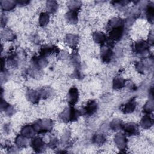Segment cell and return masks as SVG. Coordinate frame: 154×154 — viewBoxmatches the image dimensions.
<instances>
[{
	"label": "cell",
	"instance_id": "d6986e66",
	"mask_svg": "<svg viewBox=\"0 0 154 154\" xmlns=\"http://www.w3.org/2000/svg\"><path fill=\"white\" fill-rule=\"evenodd\" d=\"M122 25H124L123 20L120 18L115 17L109 20V22L108 23L107 27H108V28L111 29L112 28H116V27L122 26Z\"/></svg>",
	"mask_w": 154,
	"mask_h": 154
},
{
	"label": "cell",
	"instance_id": "2e32d148",
	"mask_svg": "<svg viewBox=\"0 0 154 154\" xmlns=\"http://www.w3.org/2000/svg\"><path fill=\"white\" fill-rule=\"evenodd\" d=\"M153 118L149 114L144 116L140 122V125L144 129H149L153 125Z\"/></svg>",
	"mask_w": 154,
	"mask_h": 154
},
{
	"label": "cell",
	"instance_id": "44dd1931",
	"mask_svg": "<svg viewBox=\"0 0 154 154\" xmlns=\"http://www.w3.org/2000/svg\"><path fill=\"white\" fill-rule=\"evenodd\" d=\"M16 144L18 147H25L28 144V138L22 134L19 135L16 138Z\"/></svg>",
	"mask_w": 154,
	"mask_h": 154
},
{
	"label": "cell",
	"instance_id": "ba28073f",
	"mask_svg": "<svg viewBox=\"0 0 154 154\" xmlns=\"http://www.w3.org/2000/svg\"><path fill=\"white\" fill-rule=\"evenodd\" d=\"M67 100L70 106H73L78 102L79 97V93L78 90L76 87L71 88L67 94Z\"/></svg>",
	"mask_w": 154,
	"mask_h": 154
},
{
	"label": "cell",
	"instance_id": "e0dca14e",
	"mask_svg": "<svg viewBox=\"0 0 154 154\" xmlns=\"http://www.w3.org/2000/svg\"><path fill=\"white\" fill-rule=\"evenodd\" d=\"M135 107L136 102L135 99H131L123 106L122 108V111L125 114L131 113L135 110Z\"/></svg>",
	"mask_w": 154,
	"mask_h": 154
},
{
	"label": "cell",
	"instance_id": "7402d4cb",
	"mask_svg": "<svg viewBox=\"0 0 154 154\" xmlns=\"http://www.w3.org/2000/svg\"><path fill=\"white\" fill-rule=\"evenodd\" d=\"M123 126V122L120 119H114L110 123V128L113 131H119L122 129Z\"/></svg>",
	"mask_w": 154,
	"mask_h": 154
},
{
	"label": "cell",
	"instance_id": "3957f363",
	"mask_svg": "<svg viewBox=\"0 0 154 154\" xmlns=\"http://www.w3.org/2000/svg\"><path fill=\"white\" fill-rule=\"evenodd\" d=\"M112 46L109 42L105 43L101 48L100 50V57L102 61L105 63H109L112 56Z\"/></svg>",
	"mask_w": 154,
	"mask_h": 154
},
{
	"label": "cell",
	"instance_id": "f546056e",
	"mask_svg": "<svg viewBox=\"0 0 154 154\" xmlns=\"http://www.w3.org/2000/svg\"><path fill=\"white\" fill-rule=\"evenodd\" d=\"M143 110H144V112H145L146 114H149L150 113H151L153 110V102L152 100L148 101L144 106Z\"/></svg>",
	"mask_w": 154,
	"mask_h": 154
},
{
	"label": "cell",
	"instance_id": "ac0fdd59",
	"mask_svg": "<svg viewBox=\"0 0 154 154\" xmlns=\"http://www.w3.org/2000/svg\"><path fill=\"white\" fill-rule=\"evenodd\" d=\"M66 19L71 24H75L78 22V11L69 10L66 14Z\"/></svg>",
	"mask_w": 154,
	"mask_h": 154
},
{
	"label": "cell",
	"instance_id": "4dcf8cb0",
	"mask_svg": "<svg viewBox=\"0 0 154 154\" xmlns=\"http://www.w3.org/2000/svg\"><path fill=\"white\" fill-rule=\"evenodd\" d=\"M52 91L51 90V88H43L40 91V96L42 97H43V99H46L48 98V97H49L51 94H52Z\"/></svg>",
	"mask_w": 154,
	"mask_h": 154
},
{
	"label": "cell",
	"instance_id": "83f0119b",
	"mask_svg": "<svg viewBox=\"0 0 154 154\" xmlns=\"http://www.w3.org/2000/svg\"><path fill=\"white\" fill-rule=\"evenodd\" d=\"M146 16L148 19V20L152 22L153 20V14H154V8L153 5L152 4H148L146 9Z\"/></svg>",
	"mask_w": 154,
	"mask_h": 154
},
{
	"label": "cell",
	"instance_id": "30bf717a",
	"mask_svg": "<svg viewBox=\"0 0 154 154\" xmlns=\"http://www.w3.org/2000/svg\"><path fill=\"white\" fill-rule=\"evenodd\" d=\"M114 141L117 147L121 150L125 149L126 147L127 141L124 134L119 133L116 135Z\"/></svg>",
	"mask_w": 154,
	"mask_h": 154
},
{
	"label": "cell",
	"instance_id": "6da1fadb",
	"mask_svg": "<svg viewBox=\"0 0 154 154\" xmlns=\"http://www.w3.org/2000/svg\"><path fill=\"white\" fill-rule=\"evenodd\" d=\"M81 115L80 111L75 109L73 106H70L64 109L60 114V119L64 122H73L78 120V117Z\"/></svg>",
	"mask_w": 154,
	"mask_h": 154
},
{
	"label": "cell",
	"instance_id": "52a82bcc",
	"mask_svg": "<svg viewBox=\"0 0 154 154\" xmlns=\"http://www.w3.org/2000/svg\"><path fill=\"white\" fill-rule=\"evenodd\" d=\"M122 129L128 135H137L139 134L138 126L134 123H128L123 125Z\"/></svg>",
	"mask_w": 154,
	"mask_h": 154
},
{
	"label": "cell",
	"instance_id": "f1b7e54d",
	"mask_svg": "<svg viewBox=\"0 0 154 154\" xmlns=\"http://www.w3.org/2000/svg\"><path fill=\"white\" fill-rule=\"evenodd\" d=\"M2 36H3L5 39L8 40H13L15 38L14 34L10 29H4L2 32Z\"/></svg>",
	"mask_w": 154,
	"mask_h": 154
},
{
	"label": "cell",
	"instance_id": "8fae6325",
	"mask_svg": "<svg viewBox=\"0 0 154 154\" xmlns=\"http://www.w3.org/2000/svg\"><path fill=\"white\" fill-rule=\"evenodd\" d=\"M58 52V49L55 46H43L40 51V55L46 57L54 53H57Z\"/></svg>",
	"mask_w": 154,
	"mask_h": 154
},
{
	"label": "cell",
	"instance_id": "484cf974",
	"mask_svg": "<svg viewBox=\"0 0 154 154\" xmlns=\"http://www.w3.org/2000/svg\"><path fill=\"white\" fill-rule=\"evenodd\" d=\"M81 2L79 1H71L68 2V7L69 10L75 11H78L81 8Z\"/></svg>",
	"mask_w": 154,
	"mask_h": 154
},
{
	"label": "cell",
	"instance_id": "cb8c5ba5",
	"mask_svg": "<svg viewBox=\"0 0 154 154\" xmlns=\"http://www.w3.org/2000/svg\"><path fill=\"white\" fill-rule=\"evenodd\" d=\"M49 15L48 13H42L39 16V24L41 26H45L49 22Z\"/></svg>",
	"mask_w": 154,
	"mask_h": 154
},
{
	"label": "cell",
	"instance_id": "4fadbf2b",
	"mask_svg": "<svg viewBox=\"0 0 154 154\" xmlns=\"http://www.w3.org/2000/svg\"><path fill=\"white\" fill-rule=\"evenodd\" d=\"M65 42L70 47L76 48L78 43V37L75 34H67L65 38Z\"/></svg>",
	"mask_w": 154,
	"mask_h": 154
},
{
	"label": "cell",
	"instance_id": "7c38bea8",
	"mask_svg": "<svg viewBox=\"0 0 154 154\" xmlns=\"http://www.w3.org/2000/svg\"><path fill=\"white\" fill-rule=\"evenodd\" d=\"M26 97L29 101L33 103H36L38 102L41 96L39 91L33 90H29L26 92Z\"/></svg>",
	"mask_w": 154,
	"mask_h": 154
},
{
	"label": "cell",
	"instance_id": "277c9868",
	"mask_svg": "<svg viewBox=\"0 0 154 154\" xmlns=\"http://www.w3.org/2000/svg\"><path fill=\"white\" fill-rule=\"evenodd\" d=\"M149 44L143 40L138 41L134 43L133 50L134 52L138 54H144L147 52L149 48Z\"/></svg>",
	"mask_w": 154,
	"mask_h": 154
},
{
	"label": "cell",
	"instance_id": "9c48e42d",
	"mask_svg": "<svg viewBox=\"0 0 154 154\" xmlns=\"http://www.w3.org/2000/svg\"><path fill=\"white\" fill-rule=\"evenodd\" d=\"M31 146L37 152H41L45 149V144L44 141L38 137L33 138L31 141Z\"/></svg>",
	"mask_w": 154,
	"mask_h": 154
},
{
	"label": "cell",
	"instance_id": "d4e9b609",
	"mask_svg": "<svg viewBox=\"0 0 154 154\" xmlns=\"http://www.w3.org/2000/svg\"><path fill=\"white\" fill-rule=\"evenodd\" d=\"M105 140H106V138L105 136L100 133L96 134L93 137V143L97 145H102L103 143H105Z\"/></svg>",
	"mask_w": 154,
	"mask_h": 154
},
{
	"label": "cell",
	"instance_id": "9a60e30c",
	"mask_svg": "<svg viewBox=\"0 0 154 154\" xmlns=\"http://www.w3.org/2000/svg\"><path fill=\"white\" fill-rule=\"evenodd\" d=\"M93 38L94 41L98 44L103 45L106 42V36L103 32L97 31L93 33Z\"/></svg>",
	"mask_w": 154,
	"mask_h": 154
},
{
	"label": "cell",
	"instance_id": "4316f807",
	"mask_svg": "<svg viewBox=\"0 0 154 154\" xmlns=\"http://www.w3.org/2000/svg\"><path fill=\"white\" fill-rule=\"evenodd\" d=\"M125 85V81L120 78L116 77L113 81V88L114 89H120L123 88Z\"/></svg>",
	"mask_w": 154,
	"mask_h": 154
},
{
	"label": "cell",
	"instance_id": "836d02e7",
	"mask_svg": "<svg viewBox=\"0 0 154 154\" xmlns=\"http://www.w3.org/2000/svg\"><path fill=\"white\" fill-rule=\"evenodd\" d=\"M16 3L19 5H27L28 3H29V1H23V0H20V1H16Z\"/></svg>",
	"mask_w": 154,
	"mask_h": 154
},
{
	"label": "cell",
	"instance_id": "603a6c76",
	"mask_svg": "<svg viewBox=\"0 0 154 154\" xmlns=\"http://www.w3.org/2000/svg\"><path fill=\"white\" fill-rule=\"evenodd\" d=\"M58 4L55 1H48L46 2V8L49 13H54L58 8Z\"/></svg>",
	"mask_w": 154,
	"mask_h": 154
},
{
	"label": "cell",
	"instance_id": "ffe728a7",
	"mask_svg": "<svg viewBox=\"0 0 154 154\" xmlns=\"http://www.w3.org/2000/svg\"><path fill=\"white\" fill-rule=\"evenodd\" d=\"M1 8L4 10L9 11L13 10L17 4L16 1H1Z\"/></svg>",
	"mask_w": 154,
	"mask_h": 154
},
{
	"label": "cell",
	"instance_id": "5bb4252c",
	"mask_svg": "<svg viewBox=\"0 0 154 154\" xmlns=\"http://www.w3.org/2000/svg\"><path fill=\"white\" fill-rule=\"evenodd\" d=\"M35 133V131L32 125H26L24 126L21 129V134L28 138L33 137Z\"/></svg>",
	"mask_w": 154,
	"mask_h": 154
},
{
	"label": "cell",
	"instance_id": "d6a6232c",
	"mask_svg": "<svg viewBox=\"0 0 154 154\" xmlns=\"http://www.w3.org/2000/svg\"><path fill=\"white\" fill-rule=\"evenodd\" d=\"M57 144H58L57 139H56V138H52V139H51V140L50 141L49 144V146H50L51 147H55L57 146Z\"/></svg>",
	"mask_w": 154,
	"mask_h": 154
},
{
	"label": "cell",
	"instance_id": "1f68e13d",
	"mask_svg": "<svg viewBox=\"0 0 154 154\" xmlns=\"http://www.w3.org/2000/svg\"><path fill=\"white\" fill-rule=\"evenodd\" d=\"M14 108H13L12 106L10 105H8V106L6 108V109L4 110V111H5L6 114H8V115H9V116L12 115V114L14 112Z\"/></svg>",
	"mask_w": 154,
	"mask_h": 154
},
{
	"label": "cell",
	"instance_id": "5b68a950",
	"mask_svg": "<svg viewBox=\"0 0 154 154\" xmlns=\"http://www.w3.org/2000/svg\"><path fill=\"white\" fill-rule=\"evenodd\" d=\"M124 32V25L114 28L110 29L109 36L112 41L119 40L123 36Z\"/></svg>",
	"mask_w": 154,
	"mask_h": 154
},
{
	"label": "cell",
	"instance_id": "7a4b0ae2",
	"mask_svg": "<svg viewBox=\"0 0 154 154\" xmlns=\"http://www.w3.org/2000/svg\"><path fill=\"white\" fill-rule=\"evenodd\" d=\"M52 126L53 122L49 119L38 120L32 125L34 129L35 130V132L38 134L47 132L52 129Z\"/></svg>",
	"mask_w": 154,
	"mask_h": 154
},
{
	"label": "cell",
	"instance_id": "8992f818",
	"mask_svg": "<svg viewBox=\"0 0 154 154\" xmlns=\"http://www.w3.org/2000/svg\"><path fill=\"white\" fill-rule=\"evenodd\" d=\"M97 109V103L95 100H90L86 106L81 110V114L91 116L93 115Z\"/></svg>",
	"mask_w": 154,
	"mask_h": 154
}]
</instances>
